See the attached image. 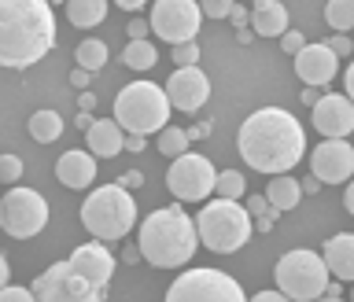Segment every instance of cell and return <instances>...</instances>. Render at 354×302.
<instances>
[{"label": "cell", "mask_w": 354, "mask_h": 302, "mask_svg": "<svg viewBox=\"0 0 354 302\" xmlns=\"http://www.w3.org/2000/svg\"><path fill=\"white\" fill-rule=\"evenodd\" d=\"M66 19L77 30L100 26L107 19V0H66Z\"/></svg>", "instance_id": "obj_23"}, {"label": "cell", "mask_w": 354, "mask_h": 302, "mask_svg": "<svg viewBox=\"0 0 354 302\" xmlns=\"http://www.w3.org/2000/svg\"><path fill=\"white\" fill-rule=\"evenodd\" d=\"M273 218H277V210H273V214H266V218H254V232H270L273 229Z\"/></svg>", "instance_id": "obj_42"}, {"label": "cell", "mask_w": 354, "mask_h": 302, "mask_svg": "<svg viewBox=\"0 0 354 302\" xmlns=\"http://www.w3.org/2000/svg\"><path fill=\"white\" fill-rule=\"evenodd\" d=\"M310 173L325 185H347L354 173V144H347V137H325L310 151Z\"/></svg>", "instance_id": "obj_13"}, {"label": "cell", "mask_w": 354, "mask_h": 302, "mask_svg": "<svg viewBox=\"0 0 354 302\" xmlns=\"http://www.w3.org/2000/svg\"><path fill=\"white\" fill-rule=\"evenodd\" d=\"M170 302H243V287L221 270H188L166 287Z\"/></svg>", "instance_id": "obj_9"}, {"label": "cell", "mask_w": 354, "mask_h": 302, "mask_svg": "<svg viewBox=\"0 0 354 302\" xmlns=\"http://www.w3.org/2000/svg\"><path fill=\"white\" fill-rule=\"evenodd\" d=\"M118 185H126V188H137V185H144V173H140V170H129L126 177H118Z\"/></svg>", "instance_id": "obj_41"}, {"label": "cell", "mask_w": 354, "mask_h": 302, "mask_svg": "<svg viewBox=\"0 0 354 302\" xmlns=\"http://www.w3.org/2000/svg\"><path fill=\"white\" fill-rule=\"evenodd\" d=\"M325 295H328V299H339V295H343V287L328 281V287H325Z\"/></svg>", "instance_id": "obj_52"}, {"label": "cell", "mask_w": 354, "mask_h": 302, "mask_svg": "<svg viewBox=\"0 0 354 302\" xmlns=\"http://www.w3.org/2000/svg\"><path fill=\"white\" fill-rule=\"evenodd\" d=\"M317 188H321V177L314 173V177H306V181H303V192H317Z\"/></svg>", "instance_id": "obj_50"}, {"label": "cell", "mask_w": 354, "mask_h": 302, "mask_svg": "<svg viewBox=\"0 0 354 302\" xmlns=\"http://www.w3.org/2000/svg\"><path fill=\"white\" fill-rule=\"evenodd\" d=\"M33 295H37V302H100L104 287L77 276L71 262H55L33 281Z\"/></svg>", "instance_id": "obj_11"}, {"label": "cell", "mask_w": 354, "mask_h": 302, "mask_svg": "<svg viewBox=\"0 0 354 302\" xmlns=\"http://www.w3.org/2000/svg\"><path fill=\"white\" fill-rule=\"evenodd\" d=\"M115 4H118L122 11H140L144 4H148V0H115Z\"/></svg>", "instance_id": "obj_45"}, {"label": "cell", "mask_w": 354, "mask_h": 302, "mask_svg": "<svg viewBox=\"0 0 354 302\" xmlns=\"http://www.w3.org/2000/svg\"><path fill=\"white\" fill-rule=\"evenodd\" d=\"M325 22L336 33H351L354 30V0H328L325 4Z\"/></svg>", "instance_id": "obj_27"}, {"label": "cell", "mask_w": 354, "mask_h": 302, "mask_svg": "<svg viewBox=\"0 0 354 302\" xmlns=\"http://www.w3.org/2000/svg\"><path fill=\"white\" fill-rule=\"evenodd\" d=\"M325 262L336 281H347L354 284V232H339V236H328L325 240Z\"/></svg>", "instance_id": "obj_20"}, {"label": "cell", "mask_w": 354, "mask_h": 302, "mask_svg": "<svg viewBox=\"0 0 354 302\" xmlns=\"http://www.w3.org/2000/svg\"><path fill=\"white\" fill-rule=\"evenodd\" d=\"M77 107H82V111H96V96L88 93V88H82V93H77Z\"/></svg>", "instance_id": "obj_40"}, {"label": "cell", "mask_w": 354, "mask_h": 302, "mask_svg": "<svg viewBox=\"0 0 354 302\" xmlns=\"http://www.w3.org/2000/svg\"><path fill=\"white\" fill-rule=\"evenodd\" d=\"M188 144H192L188 129H174V126L159 129V151L166 155V159H177V155H185V151H188Z\"/></svg>", "instance_id": "obj_28"}, {"label": "cell", "mask_w": 354, "mask_h": 302, "mask_svg": "<svg viewBox=\"0 0 354 302\" xmlns=\"http://www.w3.org/2000/svg\"><path fill=\"white\" fill-rule=\"evenodd\" d=\"M82 225L104 243H115L126 232H133V225H137V203H133L129 188L118 181L93 188L88 199L82 203Z\"/></svg>", "instance_id": "obj_5"}, {"label": "cell", "mask_w": 354, "mask_h": 302, "mask_svg": "<svg viewBox=\"0 0 354 302\" xmlns=\"http://www.w3.org/2000/svg\"><path fill=\"white\" fill-rule=\"evenodd\" d=\"M88 77H93V70H85V66H74V70H71V85L88 88Z\"/></svg>", "instance_id": "obj_38"}, {"label": "cell", "mask_w": 354, "mask_h": 302, "mask_svg": "<svg viewBox=\"0 0 354 302\" xmlns=\"http://www.w3.org/2000/svg\"><path fill=\"white\" fill-rule=\"evenodd\" d=\"M66 262H71V270H74L77 276H85V281L96 284V287H107L111 276H115V254L107 251L104 240L82 243V247H77Z\"/></svg>", "instance_id": "obj_17"}, {"label": "cell", "mask_w": 354, "mask_h": 302, "mask_svg": "<svg viewBox=\"0 0 354 302\" xmlns=\"http://www.w3.org/2000/svg\"><path fill=\"white\" fill-rule=\"evenodd\" d=\"M251 26L259 37H281L288 30V8L281 0H254L251 8Z\"/></svg>", "instance_id": "obj_21"}, {"label": "cell", "mask_w": 354, "mask_h": 302, "mask_svg": "<svg viewBox=\"0 0 354 302\" xmlns=\"http://www.w3.org/2000/svg\"><path fill=\"white\" fill-rule=\"evenodd\" d=\"M122 63H126L129 70H151V66L159 63V52H155V44H151L148 37H140V41H129V44H126Z\"/></svg>", "instance_id": "obj_25"}, {"label": "cell", "mask_w": 354, "mask_h": 302, "mask_svg": "<svg viewBox=\"0 0 354 302\" xmlns=\"http://www.w3.org/2000/svg\"><path fill=\"white\" fill-rule=\"evenodd\" d=\"M303 44H306V37H303L299 30H292V26H288V30L281 33V48H284L288 55H295L299 48H303Z\"/></svg>", "instance_id": "obj_35"}, {"label": "cell", "mask_w": 354, "mask_h": 302, "mask_svg": "<svg viewBox=\"0 0 354 302\" xmlns=\"http://www.w3.org/2000/svg\"><path fill=\"white\" fill-rule=\"evenodd\" d=\"M8 273H11V270H8V258H4V251H0V287L8 284Z\"/></svg>", "instance_id": "obj_51"}, {"label": "cell", "mask_w": 354, "mask_h": 302, "mask_svg": "<svg viewBox=\"0 0 354 302\" xmlns=\"http://www.w3.org/2000/svg\"><path fill=\"white\" fill-rule=\"evenodd\" d=\"M214 181H218V170L207 155H196V151H185L177 155L166 170V188L181 199V203H199V199L214 196Z\"/></svg>", "instance_id": "obj_10"}, {"label": "cell", "mask_w": 354, "mask_h": 302, "mask_svg": "<svg viewBox=\"0 0 354 302\" xmlns=\"http://www.w3.org/2000/svg\"><path fill=\"white\" fill-rule=\"evenodd\" d=\"M55 177H59V185L82 192V188L96 181V155L93 151H63L59 162H55Z\"/></svg>", "instance_id": "obj_18"}, {"label": "cell", "mask_w": 354, "mask_h": 302, "mask_svg": "<svg viewBox=\"0 0 354 302\" xmlns=\"http://www.w3.org/2000/svg\"><path fill=\"white\" fill-rule=\"evenodd\" d=\"M88 126H93V111H82V115H77V129H88Z\"/></svg>", "instance_id": "obj_49"}, {"label": "cell", "mask_w": 354, "mask_h": 302, "mask_svg": "<svg viewBox=\"0 0 354 302\" xmlns=\"http://www.w3.org/2000/svg\"><path fill=\"white\" fill-rule=\"evenodd\" d=\"M144 258V254H140V243H137V247H126V251H122V262H129V265H137Z\"/></svg>", "instance_id": "obj_43"}, {"label": "cell", "mask_w": 354, "mask_h": 302, "mask_svg": "<svg viewBox=\"0 0 354 302\" xmlns=\"http://www.w3.org/2000/svg\"><path fill=\"white\" fill-rule=\"evenodd\" d=\"M33 287H19V284H4L0 287V302H33Z\"/></svg>", "instance_id": "obj_33"}, {"label": "cell", "mask_w": 354, "mask_h": 302, "mask_svg": "<svg viewBox=\"0 0 354 302\" xmlns=\"http://www.w3.org/2000/svg\"><path fill=\"white\" fill-rule=\"evenodd\" d=\"M52 4H59V0H52Z\"/></svg>", "instance_id": "obj_54"}, {"label": "cell", "mask_w": 354, "mask_h": 302, "mask_svg": "<svg viewBox=\"0 0 354 302\" xmlns=\"http://www.w3.org/2000/svg\"><path fill=\"white\" fill-rule=\"evenodd\" d=\"M196 229H199V243L214 254H232L251 240L254 232V218L248 214V207L240 199H225L214 196V203H203V210L196 214Z\"/></svg>", "instance_id": "obj_4"}, {"label": "cell", "mask_w": 354, "mask_h": 302, "mask_svg": "<svg viewBox=\"0 0 354 302\" xmlns=\"http://www.w3.org/2000/svg\"><path fill=\"white\" fill-rule=\"evenodd\" d=\"M148 148V133H126V151H144Z\"/></svg>", "instance_id": "obj_37"}, {"label": "cell", "mask_w": 354, "mask_h": 302, "mask_svg": "<svg viewBox=\"0 0 354 302\" xmlns=\"http://www.w3.org/2000/svg\"><path fill=\"white\" fill-rule=\"evenodd\" d=\"M266 199L281 210H295L299 207V199H303V181H295V177H288V173H273L270 177V185H266Z\"/></svg>", "instance_id": "obj_22"}, {"label": "cell", "mask_w": 354, "mask_h": 302, "mask_svg": "<svg viewBox=\"0 0 354 302\" xmlns=\"http://www.w3.org/2000/svg\"><path fill=\"white\" fill-rule=\"evenodd\" d=\"M140 37H148V22H144V19H133V22H129V41H140Z\"/></svg>", "instance_id": "obj_39"}, {"label": "cell", "mask_w": 354, "mask_h": 302, "mask_svg": "<svg viewBox=\"0 0 354 302\" xmlns=\"http://www.w3.org/2000/svg\"><path fill=\"white\" fill-rule=\"evenodd\" d=\"M343 207H347V214H354V181L347 185V192H343Z\"/></svg>", "instance_id": "obj_48"}, {"label": "cell", "mask_w": 354, "mask_h": 302, "mask_svg": "<svg viewBox=\"0 0 354 302\" xmlns=\"http://www.w3.org/2000/svg\"><path fill=\"white\" fill-rule=\"evenodd\" d=\"M170 96L166 85L155 82H129L122 93L115 96V118L126 133H159L170 122Z\"/></svg>", "instance_id": "obj_6"}, {"label": "cell", "mask_w": 354, "mask_h": 302, "mask_svg": "<svg viewBox=\"0 0 354 302\" xmlns=\"http://www.w3.org/2000/svg\"><path fill=\"white\" fill-rule=\"evenodd\" d=\"M199 22H203V8L199 0H155L151 4V30L155 37L181 44V41H196Z\"/></svg>", "instance_id": "obj_12"}, {"label": "cell", "mask_w": 354, "mask_h": 302, "mask_svg": "<svg viewBox=\"0 0 354 302\" xmlns=\"http://www.w3.org/2000/svg\"><path fill=\"white\" fill-rule=\"evenodd\" d=\"M207 19H229V11L236 8V0H199Z\"/></svg>", "instance_id": "obj_32"}, {"label": "cell", "mask_w": 354, "mask_h": 302, "mask_svg": "<svg viewBox=\"0 0 354 302\" xmlns=\"http://www.w3.org/2000/svg\"><path fill=\"white\" fill-rule=\"evenodd\" d=\"M74 59H77V66H85V70H93V74L104 70V66H107V44L96 41V37H88V41L77 44Z\"/></svg>", "instance_id": "obj_26"}, {"label": "cell", "mask_w": 354, "mask_h": 302, "mask_svg": "<svg viewBox=\"0 0 354 302\" xmlns=\"http://www.w3.org/2000/svg\"><path fill=\"white\" fill-rule=\"evenodd\" d=\"M19 177H22V159L19 155H0V181L15 185Z\"/></svg>", "instance_id": "obj_31"}, {"label": "cell", "mask_w": 354, "mask_h": 302, "mask_svg": "<svg viewBox=\"0 0 354 302\" xmlns=\"http://www.w3.org/2000/svg\"><path fill=\"white\" fill-rule=\"evenodd\" d=\"M55 48L52 0H0V66L26 70Z\"/></svg>", "instance_id": "obj_2"}, {"label": "cell", "mask_w": 354, "mask_h": 302, "mask_svg": "<svg viewBox=\"0 0 354 302\" xmlns=\"http://www.w3.org/2000/svg\"><path fill=\"white\" fill-rule=\"evenodd\" d=\"M192 63H199V44L196 41L174 44V66H192Z\"/></svg>", "instance_id": "obj_30"}, {"label": "cell", "mask_w": 354, "mask_h": 302, "mask_svg": "<svg viewBox=\"0 0 354 302\" xmlns=\"http://www.w3.org/2000/svg\"><path fill=\"white\" fill-rule=\"evenodd\" d=\"M166 96H170V104L177 111H185V115H196L199 107L207 104L210 96V77L199 70V66H174L170 82H166Z\"/></svg>", "instance_id": "obj_14"}, {"label": "cell", "mask_w": 354, "mask_h": 302, "mask_svg": "<svg viewBox=\"0 0 354 302\" xmlns=\"http://www.w3.org/2000/svg\"><path fill=\"white\" fill-rule=\"evenodd\" d=\"M336 70H339V55L328 48V41L303 44V48L295 52V74H299V82L325 88L332 77H336Z\"/></svg>", "instance_id": "obj_16"}, {"label": "cell", "mask_w": 354, "mask_h": 302, "mask_svg": "<svg viewBox=\"0 0 354 302\" xmlns=\"http://www.w3.org/2000/svg\"><path fill=\"white\" fill-rule=\"evenodd\" d=\"M328 48L336 52V55H351V52H354V44H351L347 33H336V37H328Z\"/></svg>", "instance_id": "obj_36"}, {"label": "cell", "mask_w": 354, "mask_h": 302, "mask_svg": "<svg viewBox=\"0 0 354 302\" xmlns=\"http://www.w3.org/2000/svg\"><path fill=\"white\" fill-rule=\"evenodd\" d=\"M243 207H248V214H251V218H266V214H273V210H277L266 196H251ZM277 214H281V210H277Z\"/></svg>", "instance_id": "obj_34"}, {"label": "cell", "mask_w": 354, "mask_h": 302, "mask_svg": "<svg viewBox=\"0 0 354 302\" xmlns=\"http://www.w3.org/2000/svg\"><path fill=\"white\" fill-rule=\"evenodd\" d=\"M236 148L243 162L259 173H288L306 155V133L284 107H262L243 118Z\"/></svg>", "instance_id": "obj_1"}, {"label": "cell", "mask_w": 354, "mask_h": 302, "mask_svg": "<svg viewBox=\"0 0 354 302\" xmlns=\"http://www.w3.org/2000/svg\"><path fill=\"white\" fill-rule=\"evenodd\" d=\"M137 243H140L144 262H151L155 270H177V265L192 262V254L199 247L196 218H188L181 207L151 210V214L140 221Z\"/></svg>", "instance_id": "obj_3"}, {"label": "cell", "mask_w": 354, "mask_h": 302, "mask_svg": "<svg viewBox=\"0 0 354 302\" xmlns=\"http://www.w3.org/2000/svg\"><path fill=\"white\" fill-rule=\"evenodd\" d=\"M85 144L96 159H115L118 151H126V129L118 126V118H93V126L85 129Z\"/></svg>", "instance_id": "obj_19"}, {"label": "cell", "mask_w": 354, "mask_h": 302, "mask_svg": "<svg viewBox=\"0 0 354 302\" xmlns=\"http://www.w3.org/2000/svg\"><path fill=\"white\" fill-rule=\"evenodd\" d=\"M351 299H354V287H351Z\"/></svg>", "instance_id": "obj_53"}, {"label": "cell", "mask_w": 354, "mask_h": 302, "mask_svg": "<svg viewBox=\"0 0 354 302\" xmlns=\"http://www.w3.org/2000/svg\"><path fill=\"white\" fill-rule=\"evenodd\" d=\"M48 225V203L33 188H11L0 196V229L15 240H33Z\"/></svg>", "instance_id": "obj_8"}, {"label": "cell", "mask_w": 354, "mask_h": 302, "mask_svg": "<svg viewBox=\"0 0 354 302\" xmlns=\"http://www.w3.org/2000/svg\"><path fill=\"white\" fill-rule=\"evenodd\" d=\"M30 137L37 140V144H52V140H59L63 137V118H59V111H33L30 115Z\"/></svg>", "instance_id": "obj_24"}, {"label": "cell", "mask_w": 354, "mask_h": 302, "mask_svg": "<svg viewBox=\"0 0 354 302\" xmlns=\"http://www.w3.org/2000/svg\"><path fill=\"white\" fill-rule=\"evenodd\" d=\"M229 19H232V26H243V22H248V11H243V8L236 4V8L229 11Z\"/></svg>", "instance_id": "obj_44"}, {"label": "cell", "mask_w": 354, "mask_h": 302, "mask_svg": "<svg viewBox=\"0 0 354 302\" xmlns=\"http://www.w3.org/2000/svg\"><path fill=\"white\" fill-rule=\"evenodd\" d=\"M328 262L325 254L317 251H288L281 262H277V287L284 292V299H295V302H314V299H325V287H328Z\"/></svg>", "instance_id": "obj_7"}, {"label": "cell", "mask_w": 354, "mask_h": 302, "mask_svg": "<svg viewBox=\"0 0 354 302\" xmlns=\"http://www.w3.org/2000/svg\"><path fill=\"white\" fill-rule=\"evenodd\" d=\"M343 88H347V96L354 100V63L347 66V74H343Z\"/></svg>", "instance_id": "obj_46"}, {"label": "cell", "mask_w": 354, "mask_h": 302, "mask_svg": "<svg viewBox=\"0 0 354 302\" xmlns=\"http://www.w3.org/2000/svg\"><path fill=\"white\" fill-rule=\"evenodd\" d=\"M243 192H248V181H243V173H236V170H218L214 196H225V199H243Z\"/></svg>", "instance_id": "obj_29"}, {"label": "cell", "mask_w": 354, "mask_h": 302, "mask_svg": "<svg viewBox=\"0 0 354 302\" xmlns=\"http://www.w3.org/2000/svg\"><path fill=\"white\" fill-rule=\"evenodd\" d=\"M314 129L321 137H351L354 133V100L347 93H325L314 104Z\"/></svg>", "instance_id": "obj_15"}, {"label": "cell", "mask_w": 354, "mask_h": 302, "mask_svg": "<svg viewBox=\"0 0 354 302\" xmlns=\"http://www.w3.org/2000/svg\"><path fill=\"white\" fill-rule=\"evenodd\" d=\"M284 299V292H259L254 295V302H281Z\"/></svg>", "instance_id": "obj_47"}]
</instances>
